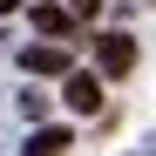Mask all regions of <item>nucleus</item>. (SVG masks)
<instances>
[{
  "instance_id": "obj_2",
  "label": "nucleus",
  "mask_w": 156,
  "mask_h": 156,
  "mask_svg": "<svg viewBox=\"0 0 156 156\" xmlns=\"http://www.w3.org/2000/svg\"><path fill=\"white\" fill-rule=\"evenodd\" d=\"M61 102H68L75 115H95V109H102V75H95V68H68V88H61Z\"/></svg>"
},
{
  "instance_id": "obj_4",
  "label": "nucleus",
  "mask_w": 156,
  "mask_h": 156,
  "mask_svg": "<svg viewBox=\"0 0 156 156\" xmlns=\"http://www.w3.org/2000/svg\"><path fill=\"white\" fill-rule=\"evenodd\" d=\"M34 20H41V34H68V27H75L61 7H34Z\"/></svg>"
},
{
  "instance_id": "obj_9",
  "label": "nucleus",
  "mask_w": 156,
  "mask_h": 156,
  "mask_svg": "<svg viewBox=\"0 0 156 156\" xmlns=\"http://www.w3.org/2000/svg\"><path fill=\"white\" fill-rule=\"evenodd\" d=\"M34 156H41V149H34Z\"/></svg>"
},
{
  "instance_id": "obj_1",
  "label": "nucleus",
  "mask_w": 156,
  "mask_h": 156,
  "mask_svg": "<svg viewBox=\"0 0 156 156\" xmlns=\"http://www.w3.org/2000/svg\"><path fill=\"white\" fill-rule=\"evenodd\" d=\"M95 75H129L136 68V34H95Z\"/></svg>"
},
{
  "instance_id": "obj_6",
  "label": "nucleus",
  "mask_w": 156,
  "mask_h": 156,
  "mask_svg": "<svg viewBox=\"0 0 156 156\" xmlns=\"http://www.w3.org/2000/svg\"><path fill=\"white\" fill-rule=\"evenodd\" d=\"M14 7H20V0H0V14H14Z\"/></svg>"
},
{
  "instance_id": "obj_5",
  "label": "nucleus",
  "mask_w": 156,
  "mask_h": 156,
  "mask_svg": "<svg viewBox=\"0 0 156 156\" xmlns=\"http://www.w3.org/2000/svg\"><path fill=\"white\" fill-rule=\"evenodd\" d=\"M102 14V0H75V7H68V20H95Z\"/></svg>"
},
{
  "instance_id": "obj_3",
  "label": "nucleus",
  "mask_w": 156,
  "mask_h": 156,
  "mask_svg": "<svg viewBox=\"0 0 156 156\" xmlns=\"http://www.w3.org/2000/svg\"><path fill=\"white\" fill-rule=\"evenodd\" d=\"M20 68H27V75H68V48H20Z\"/></svg>"
},
{
  "instance_id": "obj_8",
  "label": "nucleus",
  "mask_w": 156,
  "mask_h": 156,
  "mask_svg": "<svg viewBox=\"0 0 156 156\" xmlns=\"http://www.w3.org/2000/svg\"><path fill=\"white\" fill-rule=\"evenodd\" d=\"M149 7H156V0H149Z\"/></svg>"
},
{
  "instance_id": "obj_7",
  "label": "nucleus",
  "mask_w": 156,
  "mask_h": 156,
  "mask_svg": "<svg viewBox=\"0 0 156 156\" xmlns=\"http://www.w3.org/2000/svg\"><path fill=\"white\" fill-rule=\"evenodd\" d=\"M34 7H55V0H34Z\"/></svg>"
}]
</instances>
